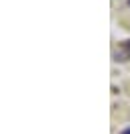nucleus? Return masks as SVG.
I'll use <instances>...</instances> for the list:
<instances>
[{"label": "nucleus", "mask_w": 130, "mask_h": 134, "mask_svg": "<svg viewBox=\"0 0 130 134\" xmlns=\"http://www.w3.org/2000/svg\"><path fill=\"white\" fill-rule=\"evenodd\" d=\"M122 134H130V128H128V130H124V132H122Z\"/></svg>", "instance_id": "nucleus-1"}]
</instances>
